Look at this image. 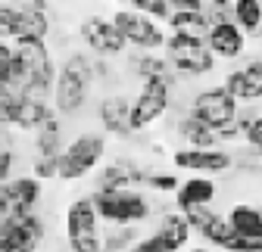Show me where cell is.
I'll return each mask as SVG.
<instances>
[{
  "label": "cell",
  "mask_w": 262,
  "mask_h": 252,
  "mask_svg": "<svg viewBox=\"0 0 262 252\" xmlns=\"http://www.w3.org/2000/svg\"><path fill=\"white\" fill-rule=\"evenodd\" d=\"M4 93H7V87H4V84H0V97H4Z\"/></svg>",
  "instance_id": "60d3db41"
},
{
  "label": "cell",
  "mask_w": 262,
  "mask_h": 252,
  "mask_svg": "<svg viewBox=\"0 0 262 252\" xmlns=\"http://www.w3.org/2000/svg\"><path fill=\"white\" fill-rule=\"evenodd\" d=\"M234 25L241 31H259L262 25V7L259 0H234Z\"/></svg>",
  "instance_id": "4316f807"
},
{
  "label": "cell",
  "mask_w": 262,
  "mask_h": 252,
  "mask_svg": "<svg viewBox=\"0 0 262 252\" xmlns=\"http://www.w3.org/2000/svg\"><path fill=\"white\" fill-rule=\"evenodd\" d=\"M78 35H81V41L88 44V50L94 53V56H103V59H110V56H119V53H125V41H122V35L116 31V25H113V19H103V16H88L81 25H78Z\"/></svg>",
  "instance_id": "30bf717a"
},
{
  "label": "cell",
  "mask_w": 262,
  "mask_h": 252,
  "mask_svg": "<svg viewBox=\"0 0 262 252\" xmlns=\"http://www.w3.org/2000/svg\"><path fill=\"white\" fill-rule=\"evenodd\" d=\"M259 171H262V162H259Z\"/></svg>",
  "instance_id": "ee69618b"
},
{
  "label": "cell",
  "mask_w": 262,
  "mask_h": 252,
  "mask_svg": "<svg viewBox=\"0 0 262 252\" xmlns=\"http://www.w3.org/2000/svg\"><path fill=\"white\" fill-rule=\"evenodd\" d=\"M35 149H38V156H50V159H56L62 153V124L56 115L44 118L35 128Z\"/></svg>",
  "instance_id": "d6986e66"
},
{
  "label": "cell",
  "mask_w": 262,
  "mask_h": 252,
  "mask_svg": "<svg viewBox=\"0 0 262 252\" xmlns=\"http://www.w3.org/2000/svg\"><path fill=\"white\" fill-rule=\"evenodd\" d=\"M128 252H172V249L166 246V240H162L159 234H153V237H147V240H141V243H131Z\"/></svg>",
  "instance_id": "836d02e7"
},
{
  "label": "cell",
  "mask_w": 262,
  "mask_h": 252,
  "mask_svg": "<svg viewBox=\"0 0 262 252\" xmlns=\"http://www.w3.org/2000/svg\"><path fill=\"white\" fill-rule=\"evenodd\" d=\"M103 153H106V137L103 134H81V137H75L69 146L59 153L56 178H62V181L84 178L97 162L103 159Z\"/></svg>",
  "instance_id": "7a4b0ae2"
},
{
  "label": "cell",
  "mask_w": 262,
  "mask_h": 252,
  "mask_svg": "<svg viewBox=\"0 0 262 252\" xmlns=\"http://www.w3.org/2000/svg\"><path fill=\"white\" fill-rule=\"evenodd\" d=\"M131 69L138 72L141 81H166L169 87L175 84V75L169 69V62L166 59H159V56H150V53H141L131 59Z\"/></svg>",
  "instance_id": "603a6c76"
},
{
  "label": "cell",
  "mask_w": 262,
  "mask_h": 252,
  "mask_svg": "<svg viewBox=\"0 0 262 252\" xmlns=\"http://www.w3.org/2000/svg\"><path fill=\"white\" fill-rule=\"evenodd\" d=\"M0 4H10V0H0Z\"/></svg>",
  "instance_id": "b9f144b4"
},
{
  "label": "cell",
  "mask_w": 262,
  "mask_h": 252,
  "mask_svg": "<svg viewBox=\"0 0 262 252\" xmlns=\"http://www.w3.org/2000/svg\"><path fill=\"white\" fill-rule=\"evenodd\" d=\"M247 143L250 146H256V149H262V115H256L253 118V124H250V128H247Z\"/></svg>",
  "instance_id": "8d00e7d4"
},
{
  "label": "cell",
  "mask_w": 262,
  "mask_h": 252,
  "mask_svg": "<svg viewBox=\"0 0 262 252\" xmlns=\"http://www.w3.org/2000/svg\"><path fill=\"white\" fill-rule=\"evenodd\" d=\"M175 165L178 168H190V171H228L234 165V156L219 146H187V149H175Z\"/></svg>",
  "instance_id": "4fadbf2b"
},
{
  "label": "cell",
  "mask_w": 262,
  "mask_h": 252,
  "mask_svg": "<svg viewBox=\"0 0 262 252\" xmlns=\"http://www.w3.org/2000/svg\"><path fill=\"white\" fill-rule=\"evenodd\" d=\"M206 4H209V7H219V10H228L234 0H206Z\"/></svg>",
  "instance_id": "f35d334b"
},
{
  "label": "cell",
  "mask_w": 262,
  "mask_h": 252,
  "mask_svg": "<svg viewBox=\"0 0 262 252\" xmlns=\"http://www.w3.org/2000/svg\"><path fill=\"white\" fill-rule=\"evenodd\" d=\"M169 25H172V35L203 38V41H206V31H209V19L203 10H172Z\"/></svg>",
  "instance_id": "ac0fdd59"
},
{
  "label": "cell",
  "mask_w": 262,
  "mask_h": 252,
  "mask_svg": "<svg viewBox=\"0 0 262 252\" xmlns=\"http://www.w3.org/2000/svg\"><path fill=\"white\" fill-rule=\"evenodd\" d=\"M53 109L47 100H35V97H25V93H16L13 97V118H10V128H22V131H35L44 118H50Z\"/></svg>",
  "instance_id": "9a60e30c"
},
{
  "label": "cell",
  "mask_w": 262,
  "mask_h": 252,
  "mask_svg": "<svg viewBox=\"0 0 262 252\" xmlns=\"http://www.w3.org/2000/svg\"><path fill=\"white\" fill-rule=\"evenodd\" d=\"M212 199H215V181H209V178H190L178 187V209L209 206Z\"/></svg>",
  "instance_id": "ffe728a7"
},
{
  "label": "cell",
  "mask_w": 262,
  "mask_h": 252,
  "mask_svg": "<svg viewBox=\"0 0 262 252\" xmlns=\"http://www.w3.org/2000/svg\"><path fill=\"white\" fill-rule=\"evenodd\" d=\"M259 35H262V25H259Z\"/></svg>",
  "instance_id": "7bdbcfd3"
},
{
  "label": "cell",
  "mask_w": 262,
  "mask_h": 252,
  "mask_svg": "<svg viewBox=\"0 0 262 252\" xmlns=\"http://www.w3.org/2000/svg\"><path fill=\"white\" fill-rule=\"evenodd\" d=\"M156 234L166 240V246L175 252V249H181V246L190 240V224H187V218H184V215H166Z\"/></svg>",
  "instance_id": "484cf974"
},
{
  "label": "cell",
  "mask_w": 262,
  "mask_h": 252,
  "mask_svg": "<svg viewBox=\"0 0 262 252\" xmlns=\"http://www.w3.org/2000/svg\"><path fill=\"white\" fill-rule=\"evenodd\" d=\"M10 193H13V209L35 212L41 203V181L35 174H22V178L10 181Z\"/></svg>",
  "instance_id": "44dd1931"
},
{
  "label": "cell",
  "mask_w": 262,
  "mask_h": 252,
  "mask_svg": "<svg viewBox=\"0 0 262 252\" xmlns=\"http://www.w3.org/2000/svg\"><path fill=\"white\" fill-rule=\"evenodd\" d=\"M190 115H196L200 121H206L209 128H222V124L234 121L237 115V100L228 93L225 87H206L193 97V109Z\"/></svg>",
  "instance_id": "9c48e42d"
},
{
  "label": "cell",
  "mask_w": 262,
  "mask_h": 252,
  "mask_svg": "<svg viewBox=\"0 0 262 252\" xmlns=\"http://www.w3.org/2000/svg\"><path fill=\"white\" fill-rule=\"evenodd\" d=\"M259 7H262V0H259Z\"/></svg>",
  "instance_id": "f6af8a7d"
},
{
  "label": "cell",
  "mask_w": 262,
  "mask_h": 252,
  "mask_svg": "<svg viewBox=\"0 0 262 252\" xmlns=\"http://www.w3.org/2000/svg\"><path fill=\"white\" fill-rule=\"evenodd\" d=\"M178 134L190 143V146H219L215 128H209L206 121H200L196 115H184L178 121Z\"/></svg>",
  "instance_id": "cb8c5ba5"
},
{
  "label": "cell",
  "mask_w": 262,
  "mask_h": 252,
  "mask_svg": "<svg viewBox=\"0 0 262 252\" xmlns=\"http://www.w3.org/2000/svg\"><path fill=\"white\" fill-rule=\"evenodd\" d=\"M144 184H150L153 190H178V178L175 174H166V171H156V174H147Z\"/></svg>",
  "instance_id": "e575fe53"
},
{
  "label": "cell",
  "mask_w": 262,
  "mask_h": 252,
  "mask_svg": "<svg viewBox=\"0 0 262 252\" xmlns=\"http://www.w3.org/2000/svg\"><path fill=\"white\" fill-rule=\"evenodd\" d=\"M16 13H19V7L0 4V38H4V41L16 35Z\"/></svg>",
  "instance_id": "4dcf8cb0"
},
{
  "label": "cell",
  "mask_w": 262,
  "mask_h": 252,
  "mask_svg": "<svg viewBox=\"0 0 262 252\" xmlns=\"http://www.w3.org/2000/svg\"><path fill=\"white\" fill-rule=\"evenodd\" d=\"M228 221H231L234 234L241 237H259L262 240V212L253 209V206H234L231 215H228Z\"/></svg>",
  "instance_id": "d4e9b609"
},
{
  "label": "cell",
  "mask_w": 262,
  "mask_h": 252,
  "mask_svg": "<svg viewBox=\"0 0 262 252\" xmlns=\"http://www.w3.org/2000/svg\"><path fill=\"white\" fill-rule=\"evenodd\" d=\"M166 47H169V62L181 75L200 78V75H209L215 69V56H212V50L206 47L203 38L172 35V38H166Z\"/></svg>",
  "instance_id": "5b68a950"
},
{
  "label": "cell",
  "mask_w": 262,
  "mask_h": 252,
  "mask_svg": "<svg viewBox=\"0 0 262 252\" xmlns=\"http://www.w3.org/2000/svg\"><path fill=\"white\" fill-rule=\"evenodd\" d=\"M181 215L187 218L190 231L203 234L209 243H215V246H222V249L228 246V240L234 237L231 221H228V218H222L219 212H212L209 206H187V209H181Z\"/></svg>",
  "instance_id": "8fae6325"
},
{
  "label": "cell",
  "mask_w": 262,
  "mask_h": 252,
  "mask_svg": "<svg viewBox=\"0 0 262 252\" xmlns=\"http://www.w3.org/2000/svg\"><path fill=\"white\" fill-rule=\"evenodd\" d=\"M10 66H13V44L0 38V84H10Z\"/></svg>",
  "instance_id": "d590c367"
},
{
  "label": "cell",
  "mask_w": 262,
  "mask_h": 252,
  "mask_svg": "<svg viewBox=\"0 0 262 252\" xmlns=\"http://www.w3.org/2000/svg\"><path fill=\"white\" fill-rule=\"evenodd\" d=\"M88 90H91V84L88 81H81L78 75H72L69 69H56V78H53V109L59 112V115H75L81 106H84V100H88Z\"/></svg>",
  "instance_id": "7c38bea8"
},
{
  "label": "cell",
  "mask_w": 262,
  "mask_h": 252,
  "mask_svg": "<svg viewBox=\"0 0 262 252\" xmlns=\"http://www.w3.org/2000/svg\"><path fill=\"white\" fill-rule=\"evenodd\" d=\"M47 35H50V19H47V13H41V10H28V7H19V13H16V35H13V41H16V38H44V41H47Z\"/></svg>",
  "instance_id": "7402d4cb"
},
{
  "label": "cell",
  "mask_w": 262,
  "mask_h": 252,
  "mask_svg": "<svg viewBox=\"0 0 262 252\" xmlns=\"http://www.w3.org/2000/svg\"><path fill=\"white\" fill-rule=\"evenodd\" d=\"M190 252H212V249H190Z\"/></svg>",
  "instance_id": "ab89813d"
},
{
  "label": "cell",
  "mask_w": 262,
  "mask_h": 252,
  "mask_svg": "<svg viewBox=\"0 0 262 252\" xmlns=\"http://www.w3.org/2000/svg\"><path fill=\"white\" fill-rule=\"evenodd\" d=\"M44 240V224L38 212L13 209L0 218V252H35Z\"/></svg>",
  "instance_id": "3957f363"
},
{
  "label": "cell",
  "mask_w": 262,
  "mask_h": 252,
  "mask_svg": "<svg viewBox=\"0 0 262 252\" xmlns=\"http://www.w3.org/2000/svg\"><path fill=\"white\" fill-rule=\"evenodd\" d=\"M97 209L91 196L75 199L66 209V237H69L72 252H103L100 249V234H97Z\"/></svg>",
  "instance_id": "277c9868"
},
{
  "label": "cell",
  "mask_w": 262,
  "mask_h": 252,
  "mask_svg": "<svg viewBox=\"0 0 262 252\" xmlns=\"http://www.w3.org/2000/svg\"><path fill=\"white\" fill-rule=\"evenodd\" d=\"M128 109H131L128 97H122V93H110V97L100 100V124L110 134H116V137L135 134V131H131V124H128Z\"/></svg>",
  "instance_id": "e0dca14e"
},
{
  "label": "cell",
  "mask_w": 262,
  "mask_h": 252,
  "mask_svg": "<svg viewBox=\"0 0 262 252\" xmlns=\"http://www.w3.org/2000/svg\"><path fill=\"white\" fill-rule=\"evenodd\" d=\"M172 106V87L166 81H141V93L131 100V109H128V124L131 131H144L150 124L166 115Z\"/></svg>",
  "instance_id": "8992f818"
},
{
  "label": "cell",
  "mask_w": 262,
  "mask_h": 252,
  "mask_svg": "<svg viewBox=\"0 0 262 252\" xmlns=\"http://www.w3.org/2000/svg\"><path fill=\"white\" fill-rule=\"evenodd\" d=\"M135 237H138V231H135V228H128V224H116V231H113V234H106V240H100V249H103V252H122V249H128L131 243H135Z\"/></svg>",
  "instance_id": "83f0119b"
},
{
  "label": "cell",
  "mask_w": 262,
  "mask_h": 252,
  "mask_svg": "<svg viewBox=\"0 0 262 252\" xmlns=\"http://www.w3.org/2000/svg\"><path fill=\"white\" fill-rule=\"evenodd\" d=\"M13 162H16V149H13L10 128L0 124V181H10L13 178Z\"/></svg>",
  "instance_id": "f1b7e54d"
},
{
  "label": "cell",
  "mask_w": 262,
  "mask_h": 252,
  "mask_svg": "<svg viewBox=\"0 0 262 252\" xmlns=\"http://www.w3.org/2000/svg\"><path fill=\"white\" fill-rule=\"evenodd\" d=\"M113 25L116 31L122 35L125 44L138 47V50H156L166 44V35H162V28L156 25L153 16L147 13H138V10H119L113 16Z\"/></svg>",
  "instance_id": "52a82bcc"
},
{
  "label": "cell",
  "mask_w": 262,
  "mask_h": 252,
  "mask_svg": "<svg viewBox=\"0 0 262 252\" xmlns=\"http://www.w3.org/2000/svg\"><path fill=\"white\" fill-rule=\"evenodd\" d=\"M91 203L97 209V218L110 224H138L150 215L147 196L138 190H97Z\"/></svg>",
  "instance_id": "6da1fadb"
},
{
  "label": "cell",
  "mask_w": 262,
  "mask_h": 252,
  "mask_svg": "<svg viewBox=\"0 0 262 252\" xmlns=\"http://www.w3.org/2000/svg\"><path fill=\"white\" fill-rule=\"evenodd\" d=\"M222 87L231 93L237 103L241 100H247V103L262 100V59H250L247 66L228 72V78H225Z\"/></svg>",
  "instance_id": "5bb4252c"
},
{
  "label": "cell",
  "mask_w": 262,
  "mask_h": 252,
  "mask_svg": "<svg viewBox=\"0 0 262 252\" xmlns=\"http://www.w3.org/2000/svg\"><path fill=\"white\" fill-rule=\"evenodd\" d=\"M147 178V171L135 168L131 162H110L97 174V190H135Z\"/></svg>",
  "instance_id": "2e32d148"
},
{
  "label": "cell",
  "mask_w": 262,
  "mask_h": 252,
  "mask_svg": "<svg viewBox=\"0 0 262 252\" xmlns=\"http://www.w3.org/2000/svg\"><path fill=\"white\" fill-rule=\"evenodd\" d=\"M13 212V193H10V181H0V218H7Z\"/></svg>",
  "instance_id": "74e56055"
},
{
  "label": "cell",
  "mask_w": 262,
  "mask_h": 252,
  "mask_svg": "<svg viewBox=\"0 0 262 252\" xmlns=\"http://www.w3.org/2000/svg\"><path fill=\"white\" fill-rule=\"evenodd\" d=\"M206 19H209L206 47L212 50V56L215 59H237L247 44H244V31L234 25V19L225 10H219V7H212V13Z\"/></svg>",
  "instance_id": "ba28073f"
},
{
  "label": "cell",
  "mask_w": 262,
  "mask_h": 252,
  "mask_svg": "<svg viewBox=\"0 0 262 252\" xmlns=\"http://www.w3.org/2000/svg\"><path fill=\"white\" fill-rule=\"evenodd\" d=\"M131 4V10H138V13H147V16H153V19H169V4L166 0H128Z\"/></svg>",
  "instance_id": "f546056e"
},
{
  "label": "cell",
  "mask_w": 262,
  "mask_h": 252,
  "mask_svg": "<svg viewBox=\"0 0 262 252\" xmlns=\"http://www.w3.org/2000/svg\"><path fill=\"white\" fill-rule=\"evenodd\" d=\"M225 249L228 252H262V240L259 237H241V234H234L231 240H228Z\"/></svg>",
  "instance_id": "d6a6232c"
},
{
  "label": "cell",
  "mask_w": 262,
  "mask_h": 252,
  "mask_svg": "<svg viewBox=\"0 0 262 252\" xmlns=\"http://www.w3.org/2000/svg\"><path fill=\"white\" fill-rule=\"evenodd\" d=\"M56 162H59V156L56 159H50V156H35L31 174H35L38 181H50V178H56Z\"/></svg>",
  "instance_id": "1f68e13d"
}]
</instances>
